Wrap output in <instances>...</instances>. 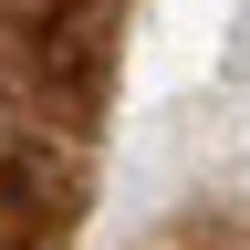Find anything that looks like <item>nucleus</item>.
Wrapping results in <instances>:
<instances>
[{
  "label": "nucleus",
  "mask_w": 250,
  "mask_h": 250,
  "mask_svg": "<svg viewBox=\"0 0 250 250\" xmlns=\"http://www.w3.org/2000/svg\"><path fill=\"white\" fill-rule=\"evenodd\" d=\"M83 208L73 156H52L42 136H0V250H62Z\"/></svg>",
  "instance_id": "obj_2"
},
{
  "label": "nucleus",
  "mask_w": 250,
  "mask_h": 250,
  "mask_svg": "<svg viewBox=\"0 0 250 250\" xmlns=\"http://www.w3.org/2000/svg\"><path fill=\"white\" fill-rule=\"evenodd\" d=\"M125 0H73V11H52L42 31H31L21 52V83L42 94V104H62V125H94V104H104L115 83V52H125Z\"/></svg>",
  "instance_id": "obj_1"
},
{
  "label": "nucleus",
  "mask_w": 250,
  "mask_h": 250,
  "mask_svg": "<svg viewBox=\"0 0 250 250\" xmlns=\"http://www.w3.org/2000/svg\"><path fill=\"white\" fill-rule=\"evenodd\" d=\"M229 83H250V11H240V42H229V62H219Z\"/></svg>",
  "instance_id": "obj_3"
}]
</instances>
